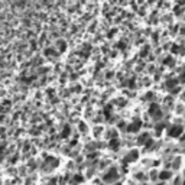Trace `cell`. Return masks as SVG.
I'll use <instances>...</instances> for the list:
<instances>
[{
	"instance_id": "1",
	"label": "cell",
	"mask_w": 185,
	"mask_h": 185,
	"mask_svg": "<svg viewBox=\"0 0 185 185\" xmlns=\"http://www.w3.org/2000/svg\"><path fill=\"white\" fill-rule=\"evenodd\" d=\"M181 133H182V127H179V126H173L169 130V136H172V137H178Z\"/></svg>"
},
{
	"instance_id": "2",
	"label": "cell",
	"mask_w": 185,
	"mask_h": 185,
	"mask_svg": "<svg viewBox=\"0 0 185 185\" xmlns=\"http://www.w3.org/2000/svg\"><path fill=\"white\" fill-rule=\"evenodd\" d=\"M139 127H140V122H135L133 124L129 126V132H136Z\"/></svg>"
},
{
	"instance_id": "3",
	"label": "cell",
	"mask_w": 185,
	"mask_h": 185,
	"mask_svg": "<svg viewBox=\"0 0 185 185\" xmlns=\"http://www.w3.org/2000/svg\"><path fill=\"white\" fill-rule=\"evenodd\" d=\"M159 178H161V179H169V178H171V172H168V171H163V172H161Z\"/></svg>"
},
{
	"instance_id": "4",
	"label": "cell",
	"mask_w": 185,
	"mask_h": 185,
	"mask_svg": "<svg viewBox=\"0 0 185 185\" xmlns=\"http://www.w3.org/2000/svg\"><path fill=\"white\" fill-rule=\"evenodd\" d=\"M155 112H158V106H156V104H153V106L150 107V113H155Z\"/></svg>"
},
{
	"instance_id": "5",
	"label": "cell",
	"mask_w": 185,
	"mask_h": 185,
	"mask_svg": "<svg viewBox=\"0 0 185 185\" xmlns=\"http://www.w3.org/2000/svg\"><path fill=\"white\" fill-rule=\"evenodd\" d=\"M176 84V81H169V84H168V87H173Z\"/></svg>"
},
{
	"instance_id": "6",
	"label": "cell",
	"mask_w": 185,
	"mask_h": 185,
	"mask_svg": "<svg viewBox=\"0 0 185 185\" xmlns=\"http://www.w3.org/2000/svg\"><path fill=\"white\" fill-rule=\"evenodd\" d=\"M184 185H185V182H184Z\"/></svg>"
}]
</instances>
